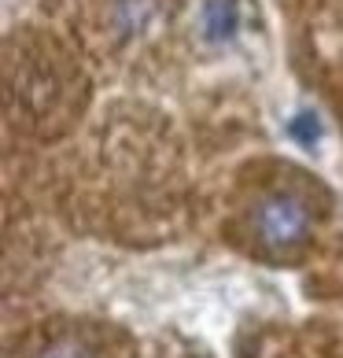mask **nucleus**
<instances>
[{
  "label": "nucleus",
  "instance_id": "nucleus-1",
  "mask_svg": "<svg viewBox=\"0 0 343 358\" xmlns=\"http://www.w3.org/2000/svg\"><path fill=\"white\" fill-rule=\"evenodd\" d=\"M255 225H258V236L266 241L270 248H292L302 241V233H307V207H302L295 196H270V200H262L258 215H255Z\"/></svg>",
  "mask_w": 343,
  "mask_h": 358
},
{
  "label": "nucleus",
  "instance_id": "nucleus-3",
  "mask_svg": "<svg viewBox=\"0 0 343 358\" xmlns=\"http://www.w3.org/2000/svg\"><path fill=\"white\" fill-rule=\"evenodd\" d=\"M288 137L299 141L302 148H314V144L321 141V122H318V115H314V111L295 115L292 122H288Z\"/></svg>",
  "mask_w": 343,
  "mask_h": 358
},
{
  "label": "nucleus",
  "instance_id": "nucleus-4",
  "mask_svg": "<svg viewBox=\"0 0 343 358\" xmlns=\"http://www.w3.org/2000/svg\"><path fill=\"white\" fill-rule=\"evenodd\" d=\"M45 358H89V355L78 351V348H56V351H48Z\"/></svg>",
  "mask_w": 343,
  "mask_h": 358
},
{
  "label": "nucleus",
  "instance_id": "nucleus-2",
  "mask_svg": "<svg viewBox=\"0 0 343 358\" xmlns=\"http://www.w3.org/2000/svg\"><path fill=\"white\" fill-rule=\"evenodd\" d=\"M200 22H203V37L210 45L233 41L244 26V0H203Z\"/></svg>",
  "mask_w": 343,
  "mask_h": 358
}]
</instances>
